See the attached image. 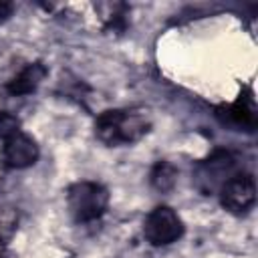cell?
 <instances>
[{
    "label": "cell",
    "instance_id": "obj_5",
    "mask_svg": "<svg viewBox=\"0 0 258 258\" xmlns=\"http://www.w3.org/2000/svg\"><path fill=\"white\" fill-rule=\"evenodd\" d=\"M218 198H220V206L234 214V216H244L248 214L254 204H256V179L250 171L240 169L238 173H234L230 179H226L222 183V187L218 189Z\"/></svg>",
    "mask_w": 258,
    "mask_h": 258
},
{
    "label": "cell",
    "instance_id": "obj_12",
    "mask_svg": "<svg viewBox=\"0 0 258 258\" xmlns=\"http://www.w3.org/2000/svg\"><path fill=\"white\" fill-rule=\"evenodd\" d=\"M12 12H14V4H12V2H4V0H0V24L6 22V20L12 16Z\"/></svg>",
    "mask_w": 258,
    "mask_h": 258
},
{
    "label": "cell",
    "instance_id": "obj_7",
    "mask_svg": "<svg viewBox=\"0 0 258 258\" xmlns=\"http://www.w3.org/2000/svg\"><path fill=\"white\" fill-rule=\"evenodd\" d=\"M216 119L234 131H244V133H254L256 123H258V113H256V103L254 97L240 95L234 103L220 105L216 109Z\"/></svg>",
    "mask_w": 258,
    "mask_h": 258
},
{
    "label": "cell",
    "instance_id": "obj_10",
    "mask_svg": "<svg viewBox=\"0 0 258 258\" xmlns=\"http://www.w3.org/2000/svg\"><path fill=\"white\" fill-rule=\"evenodd\" d=\"M105 8L109 10L107 20H105V28L115 30V32H123L127 28V14H129L127 4H105Z\"/></svg>",
    "mask_w": 258,
    "mask_h": 258
},
{
    "label": "cell",
    "instance_id": "obj_9",
    "mask_svg": "<svg viewBox=\"0 0 258 258\" xmlns=\"http://www.w3.org/2000/svg\"><path fill=\"white\" fill-rule=\"evenodd\" d=\"M177 181V167L167 159H157L149 171V183L155 191L167 194L175 187Z\"/></svg>",
    "mask_w": 258,
    "mask_h": 258
},
{
    "label": "cell",
    "instance_id": "obj_8",
    "mask_svg": "<svg viewBox=\"0 0 258 258\" xmlns=\"http://www.w3.org/2000/svg\"><path fill=\"white\" fill-rule=\"evenodd\" d=\"M48 75V69L42 60H34V62H28L26 67H22L6 85H4V91L10 95V97H26V95H32L40 83L46 79Z\"/></svg>",
    "mask_w": 258,
    "mask_h": 258
},
{
    "label": "cell",
    "instance_id": "obj_6",
    "mask_svg": "<svg viewBox=\"0 0 258 258\" xmlns=\"http://www.w3.org/2000/svg\"><path fill=\"white\" fill-rule=\"evenodd\" d=\"M40 157V147L26 131H16L2 141L0 159L4 169H26L32 167Z\"/></svg>",
    "mask_w": 258,
    "mask_h": 258
},
{
    "label": "cell",
    "instance_id": "obj_3",
    "mask_svg": "<svg viewBox=\"0 0 258 258\" xmlns=\"http://www.w3.org/2000/svg\"><path fill=\"white\" fill-rule=\"evenodd\" d=\"M240 171V159L230 149H214L206 159L198 161L194 167V183L196 187L210 196L222 187L226 179Z\"/></svg>",
    "mask_w": 258,
    "mask_h": 258
},
{
    "label": "cell",
    "instance_id": "obj_11",
    "mask_svg": "<svg viewBox=\"0 0 258 258\" xmlns=\"http://www.w3.org/2000/svg\"><path fill=\"white\" fill-rule=\"evenodd\" d=\"M16 131H20V119L8 111H0V139L4 141Z\"/></svg>",
    "mask_w": 258,
    "mask_h": 258
},
{
    "label": "cell",
    "instance_id": "obj_4",
    "mask_svg": "<svg viewBox=\"0 0 258 258\" xmlns=\"http://www.w3.org/2000/svg\"><path fill=\"white\" fill-rule=\"evenodd\" d=\"M185 232V224L179 214L165 204L155 206L143 220V238L151 246H169L177 242Z\"/></svg>",
    "mask_w": 258,
    "mask_h": 258
},
{
    "label": "cell",
    "instance_id": "obj_1",
    "mask_svg": "<svg viewBox=\"0 0 258 258\" xmlns=\"http://www.w3.org/2000/svg\"><path fill=\"white\" fill-rule=\"evenodd\" d=\"M151 129V119L143 109H107L95 119V137L107 147H123L141 141Z\"/></svg>",
    "mask_w": 258,
    "mask_h": 258
},
{
    "label": "cell",
    "instance_id": "obj_2",
    "mask_svg": "<svg viewBox=\"0 0 258 258\" xmlns=\"http://www.w3.org/2000/svg\"><path fill=\"white\" fill-rule=\"evenodd\" d=\"M67 210L75 224H91L105 216L109 208V189L93 179H79L67 187Z\"/></svg>",
    "mask_w": 258,
    "mask_h": 258
},
{
    "label": "cell",
    "instance_id": "obj_13",
    "mask_svg": "<svg viewBox=\"0 0 258 258\" xmlns=\"http://www.w3.org/2000/svg\"><path fill=\"white\" fill-rule=\"evenodd\" d=\"M0 258H8V254H6L4 246H2V240H0Z\"/></svg>",
    "mask_w": 258,
    "mask_h": 258
}]
</instances>
